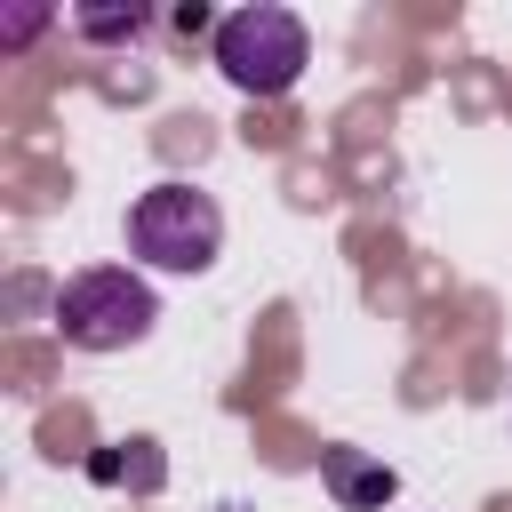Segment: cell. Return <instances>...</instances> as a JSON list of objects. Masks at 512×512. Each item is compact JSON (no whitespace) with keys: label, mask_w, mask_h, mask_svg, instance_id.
<instances>
[{"label":"cell","mask_w":512,"mask_h":512,"mask_svg":"<svg viewBox=\"0 0 512 512\" xmlns=\"http://www.w3.org/2000/svg\"><path fill=\"white\" fill-rule=\"evenodd\" d=\"M152 320H160V296L128 264H88L56 288V336L80 352H128L152 336Z\"/></svg>","instance_id":"obj_1"},{"label":"cell","mask_w":512,"mask_h":512,"mask_svg":"<svg viewBox=\"0 0 512 512\" xmlns=\"http://www.w3.org/2000/svg\"><path fill=\"white\" fill-rule=\"evenodd\" d=\"M216 64H224V80H232L240 96H288V88L304 80V64H312L304 16H296V8H272V0L232 8V16L216 24Z\"/></svg>","instance_id":"obj_2"},{"label":"cell","mask_w":512,"mask_h":512,"mask_svg":"<svg viewBox=\"0 0 512 512\" xmlns=\"http://www.w3.org/2000/svg\"><path fill=\"white\" fill-rule=\"evenodd\" d=\"M128 248L152 264V272H208L216 248H224V208L200 192V184H152L136 192L128 208Z\"/></svg>","instance_id":"obj_3"},{"label":"cell","mask_w":512,"mask_h":512,"mask_svg":"<svg viewBox=\"0 0 512 512\" xmlns=\"http://www.w3.org/2000/svg\"><path fill=\"white\" fill-rule=\"evenodd\" d=\"M320 480H328V496L344 512H384L400 496V472L376 464V456H360V448H320Z\"/></svg>","instance_id":"obj_4"},{"label":"cell","mask_w":512,"mask_h":512,"mask_svg":"<svg viewBox=\"0 0 512 512\" xmlns=\"http://www.w3.org/2000/svg\"><path fill=\"white\" fill-rule=\"evenodd\" d=\"M144 24V8H80V32L88 40H128Z\"/></svg>","instance_id":"obj_5"},{"label":"cell","mask_w":512,"mask_h":512,"mask_svg":"<svg viewBox=\"0 0 512 512\" xmlns=\"http://www.w3.org/2000/svg\"><path fill=\"white\" fill-rule=\"evenodd\" d=\"M40 24H48V8H16V16L0 24V40H8V48H24V40L40 32Z\"/></svg>","instance_id":"obj_6"}]
</instances>
